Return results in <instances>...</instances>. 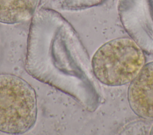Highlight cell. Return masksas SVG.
I'll use <instances>...</instances> for the list:
<instances>
[{
	"mask_svg": "<svg viewBox=\"0 0 153 135\" xmlns=\"http://www.w3.org/2000/svg\"><path fill=\"white\" fill-rule=\"evenodd\" d=\"M25 69L37 80L91 108L87 55L74 28L59 13L42 9L33 16Z\"/></svg>",
	"mask_w": 153,
	"mask_h": 135,
	"instance_id": "1",
	"label": "cell"
},
{
	"mask_svg": "<svg viewBox=\"0 0 153 135\" xmlns=\"http://www.w3.org/2000/svg\"><path fill=\"white\" fill-rule=\"evenodd\" d=\"M142 49L129 37L117 38L102 45L91 61L92 72L101 83L120 86L130 83L145 65Z\"/></svg>",
	"mask_w": 153,
	"mask_h": 135,
	"instance_id": "2",
	"label": "cell"
},
{
	"mask_svg": "<svg viewBox=\"0 0 153 135\" xmlns=\"http://www.w3.org/2000/svg\"><path fill=\"white\" fill-rule=\"evenodd\" d=\"M37 118L34 89L20 77L0 73V131L21 134L29 131Z\"/></svg>",
	"mask_w": 153,
	"mask_h": 135,
	"instance_id": "3",
	"label": "cell"
},
{
	"mask_svg": "<svg viewBox=\"0 0 153 135\" xmlns=\"http://www.w3.org/2000/svg\"><path fill=\"white\" fill-rule=\"evenodd\" d=\"M127 99L131 109L137 116L153 120V61L145 64L130 83Z\"/></svg>",
	"mask_w": 153,
	"mask_h": 135,
	"instance_id": "4",
	"label": "cell"
},
{
	"mask_svg": "<svg viewBox=\"0 0 153 135\" xmlns=\"http://www.w3.org/2000/svg\"><path fill=\"white\" fill-rule=\"evenodd\" d=\"M39 0H0V23L19 24L31 18Z\"/></svg>",
	"mask_w": 153,
	"mask_h": 135,
	"instance_id": "5",
	"label": "cell"
},
{
	"mask_svg": "<svg viewBox=\"0 0 153 135\" xmlns=\"http://www.w3.org/2000/svg\"><path fill=\"white\" fill-rule=\"evenodd\" d=\"M149 134H151V135H153V124H152V125L151 127V129H150V130H149Z\"/></svg>",
	"mask_w": 153,
	"mask_h": 135,
	"instance_id": "6",
	"label": "cell"
}]
</instances>
